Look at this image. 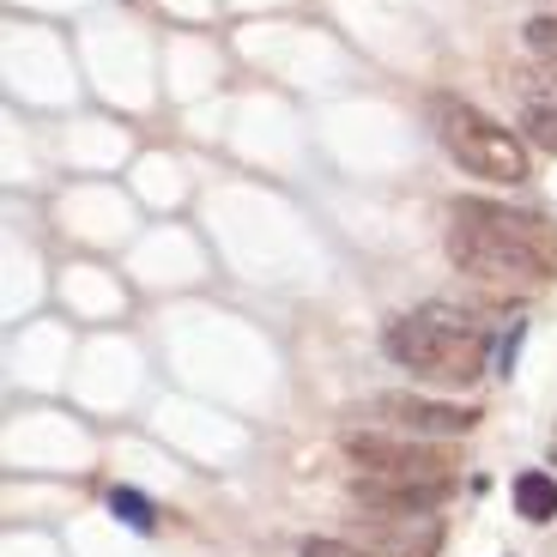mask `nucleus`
Wrapping results in <instances>:
<instances>
[{"mask_svg": "<svg viewBox=\"0 0 557 557\" xmlns=\"http://www.w3.org/2000/svg\"><path fill=\"white\" fill-rule=\"evenodd\" d=\"M448 219V261L467 278L497 292H540L557 278V231L545 219L491 200H455Z\"/></svg>", "mask_w": 557, "mask_h": 557, "instance_id": "f257e3e1", "label": "nucleus"}, {"mask_svg": "<svg viewBox=\"0 0 557 557\" xmlns=\"http://www.w3.org/2000/svg\"><path fill=\"white\" fill-rule=\"evenodd\" d=\"M388 358L431 388H467L485 370V334L473 321H455L448 309H418L388 327Z\"/></svg>", "mask_w": 557, "mask_h": 557, "instance_id": "f03ea898", "label": "nucleus"}, {"mask_svg": "<svg viewBox=\"0 0 557 557\" xmlns=\"http://www.w3.org/2000/svg\"><path fill=\"white\" fill-rule=\"evenodd\" d=\"M436 139L448 146V158H455L460 170H473V176H485V182H521L528 176V146H521L503 122L479 115L473 103H460V98H436Z\"/></svg>", "mask_w": 557, "mask_h": 557, "instance_id": "7ed1b4c3", "label": "nucleus"}, {"mask_svg": "<svg viewBox=\"0 0 557 557\" xmlns=\"http://www.w3.org/2000/svg\"><path fill=\"white\" fill-rule=\"evenodd\" d=\"M351 467L363 485H394V491H455V455L448 448H424L412 436H382L363 431L346 443Z\"/></svg>", "mask_w": 557, "mask_h": 557, "instance_id": "20e7f679", "label": "nucleus"}, {"mask_svg": "<svg viewBox=\"0 0 557 557\" xmlns=\"http://www.w3.org/2000/svg\"><path fill=\"white\" fill-rule=\"evenodd\" d=\"M370 418H382L388 431H406V436H460L479 424V412H467V406L412 400V394H382V400H370Z\"/></svg>", "mask_w": 557, "mask_h": 557, "instance_id": "39448f33", "label": "nucleus"}, {"mask_svg": "<svg viewBox=\"0 0 557 557\" xmlns=\"http://www.w3.org/2000/svg\"><path fill=\"white\" fill-rule=\"evenodd\" d=\"M516 509L528 521H557V479L552 473H521L516 479Z\"/></svg>", "mask_w": 557, "mask_h": 557, "instance_id": "423d86ee", "label": "nucleus"}, {"mask_svg": "<svg viewBox=\"0 0 557 557\" xmlns=\"http://www.w3.org/2000/svg\"><path fill=\"white\" fill-rule=\"evenodd\" d=\"M521 134H528L540 152H557V98H533L528 115H521Z\"/></svg>", "mask_w": 557, "mask_h": 557, "instance_id": "0eeeda50", "label": "nucleus"}, {"mask_svg": "<svg viewBox=\"0 0 557 557\" xmlns=\"http://www.w3.org/2000/svg\"><path fill=\"white\" fill-rule=\"evenodd\" d=\"M110 509H115V516H122V521H127V528H134V533H152V528H158L152 503L139 497V491H127V485H115V491H110Z\"/></svg>", "mask_w": 557, "mask_h": 557, "instance_id": "6e6552de", "label": "nucleus"}, {"mask_svg": "<svg viewBox=\"0 0 557 557\" xmlns=\"http://www.w3.org/2000/svg\"><path fill=\"white\" fill-rule=\"evenodd\" d=\"M297 557H406V552H382V545H363V540H304Z\"/></svg>", "mask_w": 557, "mask_h": 557, "instance_id": "1a4fd4ad", "label": "nucleus"}, {"mask_svg": "<svg viewBox=\"0 0 557 557\" xmlns=\"http://www.w3.org/2000/svg\"><path fill=\"white\" fill-rule=\"evenodd\" d=\"M528 49L545 61H557V18H528Z\"/></svg>", "mask_w": 557, "mask_h": 557, "instance_id": "9d476101", "label": "nucleus"}, {"mask_svg": "<svg viewBox=\"0 0 557 557\" xmlns=\"http://www.w3.org/2000/svg\"><path fill=\"white\" fill-rule=\"evenodd\" d=\"M552 460H557V436H552Z\"/></svg>", "mask_w": 557, "mask_h": 557, "instance_id": "9b49d317", "label": "nucleus"}]
</instances>
